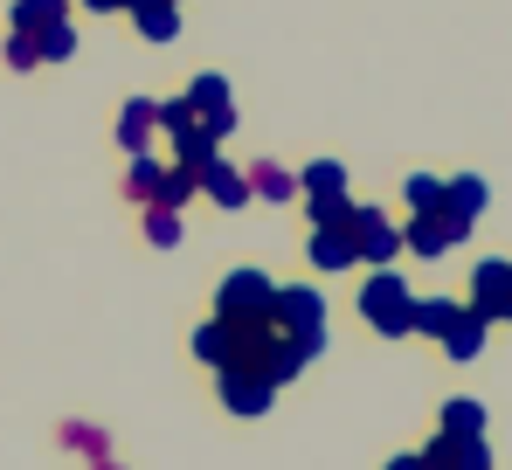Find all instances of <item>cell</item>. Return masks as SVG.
Instances as JSON below:
<instances>
[{
	"mask_svg": "<svg viewBox=\"0 0 512 470\" xmlns=\"http://www.w3.org/2000/svg\"><path fill=\"white\" fill-rule=\"evenodd\" d=\"M360 318L381 332V339H409V318H416V291L395 277V263L388 270H374L367 284H360Z\"/></svg>",
	"mask_w": 512,
	"mask_h": 470,
	"instance_id": "6da1fadb",
	"label": "cell"
},
{
	"mask_svg": "<svg viewBox=\"0 0 512 470\" xmlns=\"http://www.w3.org/2000/svg\"><path fill=\"white\" fill-rule=\"evenodd\" d=\"M277 332H291L305 353H326V305H319V291H305V284H277Z\"/></svg>",
	"mask_w": 512,
	"mask_h": 470,
	"instance_id": "7a4b0ae2",
	"label": "cell"
},
{
	"mask_svg": "<svg viewBox=\"0 0 512 470\" xmlns=\"http://www.w3.org/2000/svg\"><path fill=\"white\" fill-rule=\"evenodd\" d=\"M457 242H471V215H457V208H429V215H416L409 229H402V249H416V256H450Z\"/></svg>",
	"mask_w": 512,
	"mask_h": 470,
	"instance_id": "3957f363",
	"label": "cell"
},
{
	"mask_svg": "<svg viewBox=\"0 0 512 470\" xmlns=\"http://www.w3.org/2000/svg\"><path fill=\"white\" fill-rule=\"evenodd\" d=\"M346 235H353V256L374 263V270H388V263L402 256V229H395L381 208H353V215H346Z\"/></svg>",
	"mask_w": 512,
	"mask_h": 470,
	"instance_id": "277c9868",
	"label": "cell"
},
{
	"mask_svg": "<svg viewBox=\"0 0 512 470\" xmlns=\"http://www.w3.org/2000/svg\"><path fill=\"white\" fill-rule=\"evenodd\" d=\"M270 305H277V284L263 270H229L215 291V318H263Z\"/></svg>",
	"mask_w": 512,
	"mask_h": 470,
	"instance_id": "5b68a950",
	"label": "cell"
},
{
	"mask_svg": "<svg viewBox=\"0 0 512 470\" xmlns=\"http://www.w3.org/2000/svg\"><path fill=\"white\" fill-rule=\"evenodd\" d=\"M187 104H194V118H201L215 139L236 132V97H229V83H222V77H194V83H187Z\"/></svg>",
	"mask_w": 512,
	"mask_h": 470,
	"instance_id": "8992f818",
	"label": "cell"
},
{
	"mask_svg": "<svg viewBox=\"0 0 512 470\" xmlns=\"http://www.w3.org/2000/svg\"><path fill=\"white\" fill-rule=\"evenodd\" d=\"M506 298H512V256H485L471 270V312L506 318Z\"/></svg>",
	"mask_w": 512,
	"mask_h": 470,
	"instance_id": "52a82bcc",
	"label": "cell"
},
{
	"mask_svg": "<svg viewBox=\"0 0 512 470\" xmlns=\"http://www.w3.org/2000/svg\"><path fill=\"white\" fill-rule=\"evenodd\" d=\"M270 401H277V388H270L263 374L222 367V408H229V415H270Z\"/></svg>",
	"mask_w": 512,
	"mask_h": 470,
	"instance_id": "ba28073f",
	"label": "cell"
},
{
	"mask_svg": "<svg viewBox=\"0 0 512 470\" xmlns=\"http://www.w3.org/2000/svg\"><path fill=\"white\" fill-rule=\"evenodd\" d=\"M429 470H492V443L485 436H436L423 450Z\"/></svg>",
	"mask_w": 512,
	"mask_h": 470,
	"instance_id": "9c48e42d",
	"label": "cell"
},
{
	"mask_svg": "<svg viewBox=\"0 0 512 470\" xmlns=\"http://www.w3.org/2000/svg\"><path fill=\"white\" fill-rule=\"evenodd\" d=\"M485 332H492V318L471 312V305H457V318L436 332V346H443L450 360H478V353H485Z\"/></svg>",
	"mask_w": 512,
	"mask_h": 470,
	"instance_id": "30bf717a",
	"label": "cell"
},
{
	"mask_svg": "<svg viewBox=\"0 0 512 470\" xmlns=\"http://www.w3.org/2000/svg\"><path fill=\"white\" fill-rule=\"evenodd\" d=\"M153 132H160V97H132L118 111V146L125 153H153Z\"/></svg>",
	"mask_w": 512,
	"mask_h": 470,
	"instance_id": "8fae6325",
	"label": "cell"
},
{
	"mask_svg": "<svg viewBox=\"0 0 512 470\" xmlns=\"http://www.w3.org/2000/svg\"><path fill=\"white\" fill-rule=\"evenodd\" d=\"M201 194H208L215 208H250V180H243L236 166H222V159L201 166Z\"/></svg>",
	"mask_w": 512,
	"mask_h": 470,
	"instance_id": "7c38bea8",
	"label": "cell"
},
{
	"mask_svg": "<svg viewBox=\"0 0 512 470\" xmlns=\"http://www.w3.org/2000/svg\"><path fill=\"white\" fill-rule=\"evenodd\" d=\"M125 14L139 21L146 42H173V35H180V0H132Z\"/></svg>",
	"mask_w": 512,
	"mask_h": 470,
	"instance_id": "4fadbf2b",
	"label": "cell"
},
{
	"mask_svg": "<svg viewBox=\"0 0 512 470\" xmlns=\"http://www.w3.org/2000/svg\"><path fill=\"white\" fill-rule=\"evenodd\" d=\"M305 256H312V270H353V263H360V256H353V235H346V229H312Z\"/></svg>",
	"mask_w": 512,
	"mask_h": 470,
	"instance_id": "5bb4252c",
	"label": "cell"
},
{
	"mask_svg": "<svg viewBox=\"0 0 512 470\" xmlns=\"http://www.w3.org/2000/svg\"><path fill=\"white\" fill-rule=\"evenodd\" d=\"M436 436H485V408H478L471 394H450V401L436 408Z\"/></svg>",
	"mask_w": 512,
	"mask_h": 470,
	"instance_id": "9a60e30c",
	"label": "cell"
},
{
	"mask_svg": "<svg viewBox=\"0 0 512 470\" xmlns=\"http://www.w3.org/2000/svg\"><path fill=\"white\" fill-rule=\"evenodd\" d=\"M243 180H250V201H291V194H298V173H284V166H270V159H256Z\"/></svg>",
	"mask_w": 512,
	"mask_h": 470,
	"instance_id": "2e32d148",
	"label": "cell"
},
{
	"mask_svg": "<svg viewBox=\"0 0 512 470\" xmlns=\"http://www.w3.org/2000/svg\"><path fill=\"white\" fill-rule=\"evenodd\" d=\"M194 194H201V173H194V166H180V159H173V166H160V194H153L160 208H187Z\"/></svg>",
	"mask_w": 512,
	"mask_h": 470,
	"instance_id": "e0dca14e",
	"label": "cell"
},
{
	"mask_svg": "<svg viewBox=\"0 0 512 470\" xmlns=\"http://www.w3.org/2000/svg\"><path fill=\"white\" fill-rule=\"evenodd\" d=\"M443 208H457V215H485V180L478 173H457V180H443Z\"/></svg>",
	"mask_w": 512,
	"mask_h": 470,
	"instance_id": "ac0fdd59",
	"label": "cell"
},
{
	"mask_svg": "<svg viewBox=\"0 0 512 470\" xmlns=\"http://www.w3.org/2000/svg\"><path fill=\"white\" fill-rule=\"evenodd\" d=\"M173 159H180V166H194V173H201V166H208V159H222V139H215V132H208V125H194V132H180V139H173Z\"/></svg>",
	"mask_w": 512,
	"mask_h": 470,
	"instance_id": "d6986e66",
	"label": "cell"
},
{
	"mask_svg": "<svg viewBox=\"0 0 512 470\" xmlns=\"http://www.w3.org/2000/svg\"><path fill=\"white\" fill-rule=\"evenodd\" d=\"M35 56H42V63H70V56H77V28H70V21L35 28Z\"/></svg>",
	"mask_w": 512,
	"mask_h": 470,
	"instance_id": "ffe728a7",
	"label": "cell"
},
{
	"mask_svg": "<svg viewBox=\"0 0 512 470\" xmlns=\"http://www.w3.org/2000/svg\"><path fill=\"white\" fill-rule=\"evenodd\" d=\"M63 7H70V0H14V14H7V21H14V35H35V28L63 21Z\"/></svg>",
	"mask_w": 512,
	"mask_h": 470,
	"instance_id": "44dd1931",
	"label": "cell"
},
{
	"mask_svg": "<svg viewBox=\"0 0 512 470\" xmlns=\"http://www.w3.org/2000/svg\"><path fill=\"white\" fill-rule=\"evenodd\" d=\"M298 187H305V194H346V166L340 159H312V166L298 173Z\"/></svg>",
	"mask_w": 512,
	"mask_h": 470,
	"instance_id": "7402d4cb",
	"label": "cell"
},
{
	"mask_svg": "<svg viewBox=\"0 0 512 470\" xmlns=\"http://www.w3.org/2000/svg\"><path fill=\"white\" fill-rule=\"evenodd\" d=\"M450 318H457V298H416V318H409V332L436 339V332H443Z\"/></svg>",
	"mask_w": 512,
	"mask_h": 470,
	"instance_id": "603a6c76",
	"label": "cell"
},
{
	"mask_svg": "<svg viewBox=\"0 0 512 470\" xmlns=\"http://www.w3.org/2000/svg\"><path fill=\"white\" fill-rule=\"evenodd\" d=\"M125 194H132V201H153V194H160V159H153V153H132Z\"/></svg>",
	"mask_w": 512,
	"mask_h": 470,
	"instance_id": "cb8c5ba5",
	"label": "cell"
},
{
	"mask_svg": "<svg viewBox=\"0 0 512 470\" xmlns=\"http://www.w3.org/2000/svg\"><path fill=\"white\" fill-rule=\"evenodd\" d=\"M194 360H208V367L229 360V325H222V318H208V325L194 332Z\"/></svg>",
	"mask_w": 512,
	"mask_h": 470,
	"instance_id": "d4e9b609",
	"label": "cell"
},
{
	"mask_svg": "<svg viewBox=\"0 0 512 470\" xmlns=\"http://www.w3.org/2000/svg\"><path fill=\"white\" fill-rule=\"evenodd\" d=\"M305 208H312V229H346V215H353L346 194H312Z\"/></svg>",
	"mask_w": 512,
	"mask_h": 470,
	"instance_id": "484cf974",
	"label": "cell"
},
{
	"mask_svg": "<svg viewBox=\"0 0 512 470\" xmlns=\"http://www.w3.org/2000/svg\"><path fill=\"white\" fill-rule=\"evenodd\" d=\"M402 201H409L416 215H429V208H443V180H436V173H409V187H402Z\"/></svg>",
	"mask_w": 512,
	"mask_h": 470,
	"instance_id": "4316f807",
	"label": "cell"
},
{
	"mask_svg": "<svg viewBox=\"0 0 512 470\" xmlns=\"http://www.w3.org/2000/svg\"><path fill=\"white\" fill-rule=\"evenodd\" d=\"M146 235H153L160 249H173V242H180V208H160V201H146Z\"/></svg>",
	"mask_w": 512,
	"mask_h": 470,
	"instance_id": "83f0119b",
	"label": "cell"
},
{
	"mask_svg": "<svg viewBox=\"0 0 512 470\" xmlns=\"http://www.w3.org/2000/svg\"><path fill=\"white\" fill-rule=\"evenodd\" d=\"M194 125H201V118H194V104H187V97H167V104H160V132L180 139V132H194Z\"/></svg>",
	"mask_w": 512,
	"mask_h": 470,
	"instance_id": "f1b7e54d",
	"label": "cell"
},
{
	"mask_svg": "<svg viewBox=\"0 0 512 470\" xmlns=\"http://www.w3.org/2000/svg\"><path fill=\"white\" fill-rule=\"evenodd\" d=\"M35 35H7V70H35Z\"/></svg>",
	"mask_w": 512,
	"mask_h": 470,
	"instance_id": "f546056e",
	"label": "cell"
},
{
	"mask_svg": "<svg viewBox=\"0 0 512 470\" xmlns=\"http://www.w3.org/2000/svg\"><path fill=\"white\" fill-rule=\"evenodd\" d=\"M388 470H429V464H423V450H409V457H388Z\"/></svg>",
	"mask_w": 512,
	"mask_h": 470,
	"instance_id": "4dcf8cb0",
	"label": "cell"
},
{
	"mask_svg": "<svg viewBox=\"0 0 512 470\" xmlns=\"http://www.w3.org/2000/svg\"><path fill=\"white\" fill-rule=\"evenodd\" d=\"M90 14H125V7H132V0H84Z\"/></svg>",
	"mask_w": 512,
	"mask_h": 470,
	"instance_id": "1f68e13d",
	"label": "cell"
},
{
	"mask_svg": "<svg viewBox=\"0 0 512 470\" xmlns=\"http://www.w3.org/2000/svg\"><path fill=\"white\" fill-rule=\"evenodd\" d=\"M506 325H512V298H506Z\"/></svg>",
	"mask_w": 512,
	"mask_h": 470,
	"instance_id": "d6a6232c",
	"label": "cell"
}]
</instances>
